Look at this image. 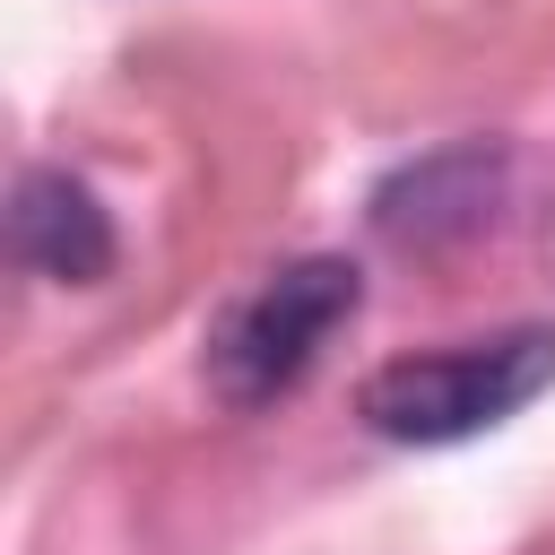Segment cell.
Returning a JSON list of instances; mask_svg holds the SVG:
<instances>
[{
	"label": "cell",
	"instance_id": "1",
	"mask_svg": "<svg viewBox=\"0 0 555 555\" xmlns=\"http://www.w3.org/2000/svg\"><path fill=\"white\" fill-rule=\"evenodd\" d=\"M546 390H555V321H512L486 338H451V347L373 364L356 382V416L382 442L442 451V442H477V434L512 425Z\"/></svg>",
	"mask_w": 555,
	"mask_h": 555
},
{
	"label": "cell",
	"instance_id": "4",
	"mask_svg": "<svg viewBox=\"0 0 555 555\" xmlns=\"http://www.w3.org/2000/svg\"><path fill=\"white\" fill-rule=\"evenodd\" d=\"M9 260H17L26 278H52V286H95V278L121 260V243H113L104 199H95L78 173L26 165L17 191H9Z\"/></svg>",
	"mask_w": 555,
	"mask_h": 555
},
{
	"label": "cell",
	"instance_id": "2",
	"mask_svg": "<svg viewBox=\"0 0 555 555\" xmlns=\"http://www.w3.org/2000/svg\"><path fill=\"white\" fill-rule=\"evenodd\" d=\"M364 312V269L338 251H304L278 260L269 278H251L199 338V373L225 408H278L286 390H304V373L330 356V338Z\"/></svg>",
	"mask_w": 555,
	"mask_h": 555
},
{
	"label": "cell",
	"instance_id": "3",
	"mask_svg": "<svg viewBox=\"0 0 555 555\" xmlns=\"http://www.w3.org/2000/svg\"><path fill=\"white\" fill-rule=\"evenodd\" d=\"M512 182H520V156L512 139H451V147H425L408 165H390L364 199L373 234L408 260H442V251H468L494 234V217L512 208Z\"/></svg>",
	"mask_w": 555,
	"mask_h": 555
}]
</instances>
